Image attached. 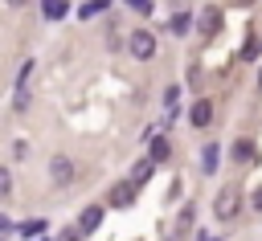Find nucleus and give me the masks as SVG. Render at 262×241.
I'll return each mask as SVG.
<instances>
[{"instance_id": "nucleus-6", "label": "nucleus", "mask_w": 262, "mask_h": 241, "mask_svg": "<svg viewBox=\"0 0 262 241\" xmlns=\"http://www.w3.org/2000/svg\"><path fill=\"white\" fill-rule=\"evenodd\" d=\"M131 200H135V184H131V180H123V184L111 188V204H115V208H127Z\"/></svg>"}, {"instance_id": "nucleus-22", "label": "nucleus", "mask_w": 262, "mask_h": 241, "mask_svg": "<svg viewBox=\"0 0 262 241\" xmlns=\"http://www.w3.org/2000/svg\"><path fill=\"white\" fill-rule=\"evenodd\" d=\"M237 4H254V0H237Z\"/></svg>"}, {"instance_id": "nucleus-15", "label": "nucleus", "mask_w": 262, "mask_h": 241, "mask_svg": "<svg viewBox=\"0 0 262 241\" xmlns=\"http://www.w3.org/2000/svg\"><path fill=\"white\" fill-rule=\"evenodd\" d=\"M242 57L250 61V57H258V37H246V45H242Z\"/></svg>"}, {"instance_id": "nucleus-23", "label": "nucleus", "mask_w": 262, "mask_h": 241, "mask_svg": "<svg viewBox=\"0 0 262 241\" xmlns=\"http://www.w3.org/2000/svg\"><path fill=\"white\" fill-rule=\"evenodd\" d=\"M258 86H262V74H258Z\"/></svg>"}, {"instance_id": "nucleus-1", "label": "nucleus", "mask_w": 262, "mask_h": 241, "mask_svg": "<svg viewBox=\"0 0 262 241\" xmlns=\"http://www.w3.org/2000/svg\"><path fill=\"white\" fill-rule=\"evenodd\" d=\"M237 208H242V192H237V188H221V192H217V200H213L217 221H233V216H237Z\"/></svg>"}, {"instance_id": "nucleus-7", "label": "nucleus", "mask_w": 262, "mask_h": 241, "mask_svg": "<svg viewBox=\"0 0 262 241\" xmlns=\"http://www.w3.org/2000/svg\"><path fill=\"white\" fill-rule=\"evenodd\" d=\"M151 172H156V159H139V163L131 167V184H135V188H143V184L151 180Z\"/></svg>"}, {"instance_id": "nucleus-17", "label": "nucleus", "mask_w": 262, "mask_h": 241, "mask_svg": "<svg viewBox=\"0 0 262 241\" xmlns=\"http://www.w3.org/2000/svg\"><path fill=\"white\" fill-rule=\"evenodd\" d=\"M250 208H254V212H262V188H254V196H250Z\"/></svg>"}, {"instance_id": "nucleus-12", "label": "nucleus", "mask_w": 262, "mask_h": 241, "mask_svg": "<svg viewBox=\"0 0 262 241\" xmlns=\"http://www.w3.org/2000/svg\"><path fill=\"white\" fill-rule=\"evenodd\" d=\"M45 16H49V20L66 16V0H45Z\"/></svg>"}, {"instance_id": "nucleus-14", "label": "nucleus", "mask_w": 262, "mask_h": 241, "mask_svg": "<svg viewBox=\"0 0 262 241\" xmlns=\"http://www.w3.org/2000/svg\"><path fill=\"white\" fill-rule=\"evenodd\" d=\"M151 159H156V163L168 159V143H164V139H151Z\"/></svg>"}, {"instance_id": "nucleus-9", "label": "nucleus", "mask_w": 262, "mask_h": 241, "mask_svg": "<svg viewBox=\"0 0 262 241\" xmlns=\"http://www.w3.org/2000/svg\"><path fill=\"white\" fill-rule=\"evenodd\" d=\"M98 225H102V208H98V204H90V208L82 212V221H78V229H82V233H94Z\"/></svg>"}, {"instance_id": "nucleus-11", "label": "nucleus", "mask_w": 262, "mask_h": 241, "mask_svg": "<svg viewBox=\"0 0 262 241\" xmlns=\"http://www.w3.org/2000/svg\"><path fill=\"white\" fill-rule=\"evenodd\" d=\"M201 155H205V159H201V167H205V172H213V167H217V155H221V151H217V143H209V147H205Z\"/></svg>"}, {"instance_id": "nucleus-3", "label": "nucleus", "mask_w": 262, "mask_h": 241, "mask_svg": "<svg viewBox=\"0 0 262 241\" xmlns=\"http://www.w3.org/2000/svg\"><path fill=\"white\" fill-rule=\"evenodd\" d=\"M221 25H225V12H221V8H213V4H209V8L201 12V20H196L201 37H217V33H221Z\"/></svg>"}, {"instance_id": "nucleus-5", "label": "nucleus", "mask_w": 262, "mask_h": 241, "mask_svg": "<svg viewBox=\"0 0 262 241\" xmlns=\"http://www.w3.org/2000/svg\"><path fill=\"white\" fill-rule=\"evenodd\" d=\"M188 123H192V127H209V123H213V102H209V98L192 102V110H188Z\"/></svg>"}, {"instance_id": "nucleus-4", "label": "nucleus", "mask_w": 262, "mask_h": 241, "mask_svg": "<svg viewBox=\"0 0 262 241\" xmlns=\"http://www.w3.org/2000/svg\"><path fill=\"white\" fill-rule=\"evenodd\" d=\"M49 176H53V184H70V180H74L70 155H53V159H49Z\"/></svg>"}, {"instance_id": "nucleus-2", "label": "nucleus", "mask_w": 262, "mask_h": 241, "mask_svg": "<svg viewBox=\"0 0 262 241\" xmlns=\"http://www.w3.org/2000/svg\"><path fill=\"white\" fill-rule=\"evenodd\" d=\"M127 49H131V57L147 61V57H156V37H151L147 29H135V33H131V41H127Z\"/></svg>"}, {"instance_id": "nucleus-16", "label": "nucleus", "mask_w": 262, "mask_h": 241, "mask_svg": "<svg viewBox=\"0 0 262 241\" xmlns=\"http://www.w3.org/2000/svg\"><path fill=\"white\" fill-rule=\"evenodd\" d=\"M12 192V176H8V167H0V200Z\"/></svg>"}, {"instance_id": "nucleus-10", "label": "nucleus", "mask_w": 262, "mask_h": 241, "mask_svg": "<svg viewBox=\"0 0 262 241\" xmlns=\"http://www.w3.org/2000/svg\"><path fill=\"white\" fill-rule=\"evenodd\" d=\"M188 25H192V16H188V12H176V16L168 20V29H172L176 37H180V33H188Z\"/></svg>"}, {"instance_id": "nucleus-21", "label": "nucleus", "mask_w": 262, "mask_h": 241, "mask_svg": "<svg viewBox=\"0 0 262 241\" xmlns=\"http://www.w3.org/2000/svg\"><path fill=\"white\" fill-rule=\"evenodd\" d=\"M201 241H217V237H201Z\"/></svg>"}, {"instance_id": "nucleus-20", "label": "nucleus", "mask_w": 262, "mask_h": 241, "mask_svg": "<svg viewBox=\"0 0 262 241\" xmlns=\"http://www.w3.org/2000/svg\"><path fill=\"white\" fill-rule=\"evenodd\" d=\"M8 4H12V8H20V4H29V0H8Z\"/></svg>"}, {"instance_id": "nucleus-18", "label": "nucleus", "mask_w": 262, "mask_h": 241, "mask_svg": "<svg viewBox=\"0 0 262 241\" xmlns=\"http://www.w3.org/2000/svg\"><path fill=\"white\" fill-rule=\"evenodd\" d=\"M78 233H82V229H66V233H61L57 241H78Z\"/></svg>"}, {"instance_id": "nucleus-13", "label": "nucleus", "mask_w": 262, "mask_h": 241, "mask_svg": "<svg viewBox=\"0 0 262 241\" xmlns=\"http://www.w3.org/2000/svg\"><path fill=\"white\" fill-rule=\"evenodd\" d=\"M102 8H106V0H90V4H82V20H86V16H98Z\"/></svg>"}, {"instance_id": "nucleus-19", "label": "nucleus", "mask_w": 262, "mask_h": 241, "mask_svg": "<svg viewBox=\"0 0 262 241\" xmlns=\"http://www.w3.org/2000/svg\"><path fill=\"white\" fill-rule=\"evenodd\" d=\"M131 4H135V8H139V12H143V8H151V4H147V0H131Z\"/></svg>"}, {"instance_id": "nucleus-8", "label": "nucleus", "mask_w": 262, "mask_h": 241, "mask_svg": "<svg viewBox=\"0 0 262 241\" xmlns=\"http://www.w3.org/2000/svg\"><path fill=\"white\" fill-rule=\"evenodd\" d=\"M233 159H237V163H254V159H258V147H254L250 139H237V143H233Z\"/></svg>"}]
</instances>
